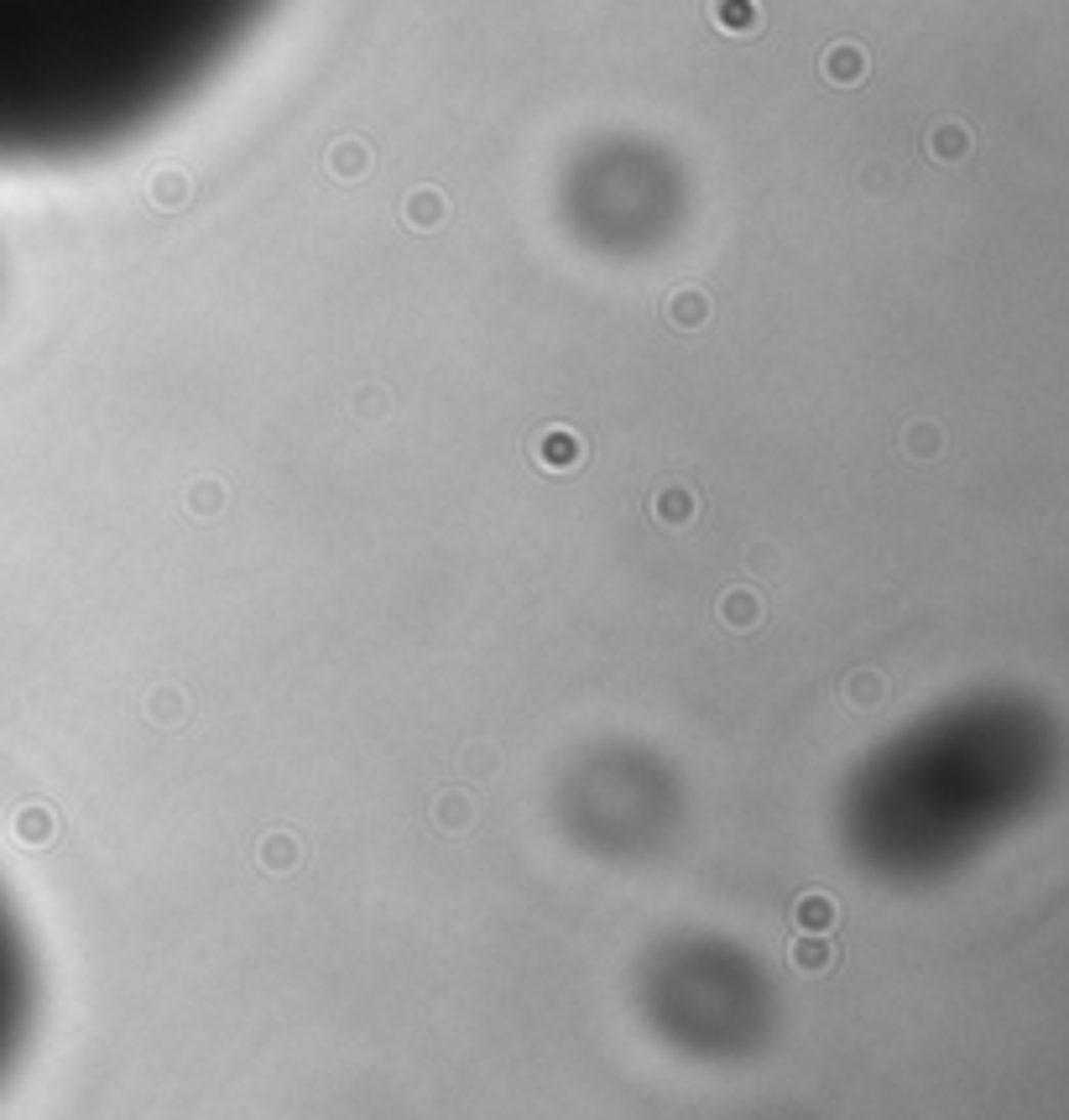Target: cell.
<instances>
[{
    "instance_id": "cell-4",
    "label": "cell",
    "mask_w": 1069,
    "mask_h": 1120,
    "mask_svg": "<svg viewBox=\"0 0 1069 1120\" xmlns=\"http://www.w3.org/2000/svg\"><path fill=\"white\" fill-rule=\"evenodd\" d=\"M866 69V57H856L851 47H835L829 52V79H851V74H861Z\"/></svg>"
},
{
    "instance_id": "cell-1",
    "label": "cell",
    "mask_w": 1069,
    "mask_h": 1120,
    "mask_svg": "<svg viewBox=\"0 0 1069 1120\" xmlns=\"http://www.w3.org/2000/svg\"><path fill=\"white\" fill-rule=\"evenodd\" d=\"M1054 725L1023 698H971L897 730L851 782L846 834L866 865L908 880L966 865L1054 782Z\"/></svg>"
},
{
    "instance_id": "cell-3",
    "label": "cell",
    "mask_w": 1069,
    "mask_h": 1120,
    "mask_svg": "<svg viewBox=\"0 0 1069 1120\" xmlns=\"http://www.w3.org/2000/svg\"><path fill=\"white\" fill-rule=\"evenodd\" d=\"M715 21L725 32H757L762 11H757V0H715Z\"/></svg>"
},
{
    "instance_id": "cell-2",
    "label": "cell",
    "mask_w": 1069,
    "mask_h": 1120,
    "mask_svg": "<svg viewBox=\"0 0 1069 1120\" xmlns=\"http://www.w3.org/2000/svg\"><path fill=\"white\" fill-rule=\"evenodd\" d=\"M32 1022H37V959H32L27 922L16 917L6 887H0V1089H6L32 1042Z\"/></svg>"
},
{
    "instance_id": "cell-5",
    "label": "cell",
    "mask_w": 1069,
    "mask_h": 1120,
    "mask_svg": "<svg viewBox=\"0 0 1069 1120\" xmlns=\"http://www.w3.org/2000/svg\"><path fill=\"white\" fill-rule=\"evenodd\" d=\"M934 152H939V157H944V152L960 157V152H966V136L954 131V126H944V131H934Z\"/></svg>"
}]
</instances>
